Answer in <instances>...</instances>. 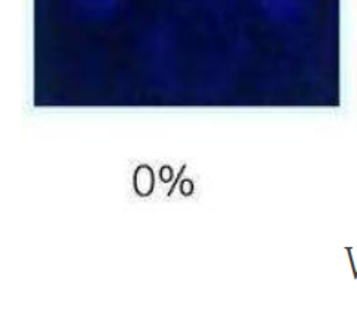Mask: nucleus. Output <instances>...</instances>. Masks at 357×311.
Returning a JSON list of instances; mask_svg holds the SVG:
<instances>
[]
</instances>
